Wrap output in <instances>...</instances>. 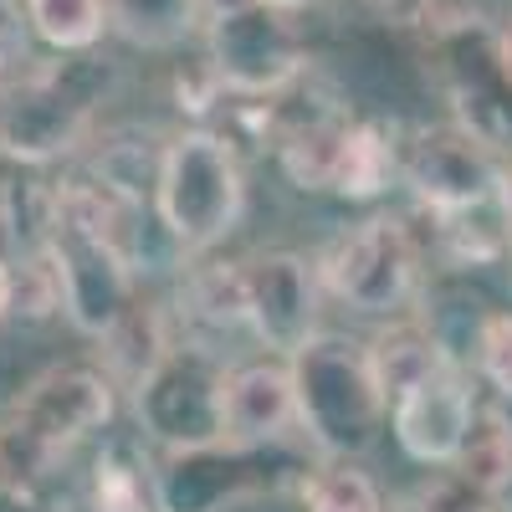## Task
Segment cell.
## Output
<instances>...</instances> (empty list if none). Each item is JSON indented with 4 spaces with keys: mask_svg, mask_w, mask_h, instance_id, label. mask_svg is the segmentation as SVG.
Here are the masks:
<instances>
[{
    "mask_svg": "<svg viewBox=\"0 0 512 512\" xmlns=\"http://www.w3.org/2000/svg\"><path fill=\"white\" fill-rule=\"evenodd\" d=\"M113 415V379L98 369H47L0 410V492H26L52 461Z\"/></svg>",
    "mask_w": 512,
    "mask_h": 512,
    "instance_id": "obj_1",
    "label": "cell"
},
{
    "mask_svg": "<svg viewBox=\"0 0 512 512\" xmlns=\"http://www.w3.org/2000/svg\"><path fill=\"white\" fill-rule=\"evenodd\" d=\"M287 369H292V395H297V425L323 456L354 461L379 441L390 400L374 384L364 349H354L349 338L313 333L287 359Z\"/></svg>",
    "mask_w": 512,
    "mask_h": 512,
    "instance_id": "obj_2",
    "label": "cell"
},
{
    "mask_svg": "<svg viewBox=\"0 0 512 512\" xmlns=\"http://www.w3.org/2000/svg\"><path fill=\"white\" fill-rule=\"evenodd\" d=\"M241 200L246 185H241V159L231 139L210 134V128H185V134L164 144L154 205H159V226L185 251L216 246L241 221Z\"/></svg>",
    "mask_w": 512,
    "mask_h": 512,
    "instance_id": "obj_3",
    "label": "cell"
},
{
    "mask_svg": "<svg viewBox=\"0 0 512 512\" xmlns=\"http://www.w3.org/2000/svg\"><path fill=\"white\" fill-rule=\"evenodd\" d=\"M292 472H303L282 441H205V446H180L159 451L149 466V487L159 512H226L251 497L277 492Z\"/></svg>",
    "mask_w": 512,
    "mask_h": 512,
    "instance_id": "obj_4",
    "label": "cell"
},
{
    "mask_svg": "<svg viewBox=\"0 0 512 512\" xmlns=\"http://www.w3.org/2000/svg\"><path fill=\"white\" fill-rule=\"evenodd\" d=\"M226 379H231V369L210 349L169 344V354L134 390L139 425L164 451L221 441L226 436Z\"/></svg>",
    "mask_w": 512,
    "mask_h": 512,
    "instance_id": "obj_5",
    "label": "cell"
},
{
    "mask_svg": "<svg viewBox=\"0 0 512 512\" xmlns=\"http://www.w3.org/2000/svg\"><path fill=\"white\" fill-rule=\"evenodd\" d=\"M292 11H277L267 0L221 16V21H205V52H210V77L216 88L236 93V98H277L287 93L308 67V47L297 26L287 21Z\"/></svg>",
    "mask_w": 512,
    "mask_h": 512,
    "instance_id": "obj_6",
    "label": "cell"
},
{
    "mask_svg": "<svg viewBox=\"0 0 512 512\" xmlns=\"http://www.w3.org/2000/svg\"><path fill=\"white\" fill-rule=\"evenodd\" d=\"M93 128V93L62 67H36L0 88V154L16 164H52Z\"/></svg>",
    "mask_w": 512,
    "mask_h": 512,
    "instance_id": "obj_7",
    "label": "cell"
},
{
    "mask_svg": "<svg viewBox=\"0 0 512 512\" xmlns=\"http://www.w3.org/2000/svg\"><path fill=\"white\" fill-rule=\"evenodd\" d=\"M400 175L431 216H456V210H477L507 195V175L497 169L492 149L461 123L420 128L400 154Z\"/></svg>",
    "mask_w": 512,
    "mask_h": 512,
    "instance_id": "obj_8",
    "label": "cell"
},
{
    "mask_svg": "<svg viewBox=\"0 0 512 512\" xmlns=\"http://www.w3.org/2000/svg\"><path fill=\"white\" fill-rule=\"evenodd\" d=\"M47 256L57 262L62 277V313L72 318L77 333L103 338L128 308L134 297V267L118 256V246H108L98 231L62 221L52 210V236H47Z\"/></svg>",
    "mask_w": 512,
    "mask_h": 512,
    "instance_id": "obj_9",
    "label": "cell"
},
{
    "mask_svg": "<svg viewBox=\"0 0 512 512\" xmlns=\"http://www.w3.org/2000/svg\"><path fill=\"white\" fill-rule=\"evenodd\" d=\"M446 88L466 134L487 149H512V41L456 26L446 36Z\"/></svg>",
    "mask_w": 512,
    "mask_h": 512,
    "instance_id": "obj_10",
    "label": "cell"
},
{
    "mask_svg": "<svg viewBox=\"0 0 512 512\" xmlns=\"http://www.w3.org/2000/svg\"><path fill=\"white\" fill-rule=\"evenodd\" d=\"M328 287L359 313H390L415 287V241L400 216H374L328 251Z\"/></svg>",
    "mask_w": 512,
    "mask_h": 512,
    "instance_id": "obj_11",
    "label": "cell"
},
{
    "mask_svg": "<svg viewBox=\"0 0 512 512\" xmlns=\"http://www.w3.org/2000/svg\"><path fill=\"white\" fill-rule=\"evenodd\" d=\"M241 282H246V323L277 354H297L313 338L318 323V292H313V272L303 256L292 251H262L241 262Z\"/></svg>",
    "mask_w": 512,
    "mask_h": 512,
    "instance_id": "obj_12",
    "label": "cell"
},
{
    "mask_svg": "<svg viewBox=\"0 0 512 512\" xmlns=\"http://www.w3.org/2000/svg\"><path fill=\"white\" fill-rule=\"evenodd\" d=\"M395 441L405 446L410 461L420 466H451L466 431H472V420H477V400L472 390H466V379L461 369H441L431 379H420L415 390H405L395 400Z\"/></svg>",
    "mask_w": 512,
    "mask_h": 512,
    "instance_id": "obj_13",
    "label": "cell"
},
{
    "mask_svg": "<svg viewBox=\"0 0 512 512\" xmlns=\"http://www.w3.org/2000/svg\"><path fill=\"white\" fill-rule=\"evenodd\" d=\"M297 425V395L287 364H246L226 379V436L231 441H287Z\"/></svg>",
    "mask_w": 512,
    "mask_h": 512,
    "instance_id": "obj_14",
    "label": "cell"
},
{
    "mask_svg": "<svg viewBox=\"0 0 512 512\" xmlns=\"http://www.w3.org/2000/svg\"><path fill=\"white\" fill-rule=\"evenodd\" d=\"M369 369H374V384L384 390V400H400L405 390H415L420 379H431L441 369L456 364V354L446 349V338L431 328V323H390L384 333H374V344L364 349Z\"/></svg>",
    "mask_w": 512,
    "mask_h": 512,
    "instance_id": "obj_15",
    "label": "cell"
},
{
    "mask_svg": "<svg viewBox=\"0 0 512 512\" xmlns=\"http://www.w3.org/2000/svg\"><path fill=\"white\" fill-rule=\"evenodd\" d=\"M200 0H108V26L144 52H169L200 26Z\"/></svg>",
    "mask_w": 512,
    "mask_h": 512,
    "instance_id": "obj_16",
    "label": "cell"
},
{
    "mask_svg": "<svg viewBox=\"0 0 512 512\" xmlns=\"http://www.w3.org/2000/svg\"><path fill=\"white\" fill-rule=\"evenodd\" d=\"M98 344H103V359H108V379L128 384V390H139L144 374L169 354V333H164L159 308L134 303V308H128V313L98 338Z\"/></svg>",
    "mask_w": 512,
    "mask_h": 512,
    "instance_id": "obj_17",
    "label": "cell"
},
{
    "mask_svg": "<svg viewBox=\"0 0 512 512\" xmlns=\"http://www.w3.org/2000/svg\"><path fill=\"white\" fill-rule=\"evenodd\" d=\"M451 472L466 477L472 487H482L487 497H502L512 482V420L502 410H477L472 431H466Z\"/></svg>",
    "mask_w": 512,
    "mask_h": 512,
    "instance_id": "obj_18",
    "label": "cell"
},
{
    "mask_svg": "<svg viewBox=\"0 0 512 512\" xmlns=\"http://www.w3.org/2000/svg\"><path fill=\"white\" fill-rule=\"evenodd\" d=\"M390 169L395 154L384 144V134L374 123H349L344 128V144H338V164H333V190L349 195V200H369L390 185Z\"/></svg>",
    "mask_w": 512,
    "mask_h": 512,
    "instance_id": "obj_19",
    "label": "cell"
},
{
    "mask_svg": "<svg viewBox=\"0 0 512 512\" xmlns=\"http://www.w3.org/2000/svg\"><path fill=\"white\" fill-rule=\"evenodd\" d=\"M26 21L57 52H88L108 31V0H26Z\"/></svg>",
    "mask_w": 512,
    "mask_h": 512,
    "instance_id": "obj_20",
    "label": "cell"
},
{
    "mask_svg": "<svg viewBox=\"0 0 512 512\" xmlns=\"http://www.w3.org/2000/svg\"><path fill=\"white\" fill-rule=\"evenodd\" d=\"M149 466H139L123 446L98 456V477H93V512H159L154 492L144 497Z\"/></svg>",
    "mask_w": 512,
    "mask_h": 512,
    "instance_id": "obj_21",
    "label": "cell"
},
{
    "mask_svg": "<svg viewBox=\"0 0 512 512\" xmlns=\"http://www.w3.org/2000/svg\"><path fill=\"white\" fill-rule=\"evenodd\" d=\"M308 512H384V502L354 461H328L308 477Z\"/></svg>",
    "mask_w": 512,
    "mask_h": 512,
    "instance_id": "obj_22",
    "label": "cell"
},
{
    "mask_svg": "<svg viewBox=\"0 0 512 512\" xmlns=\"http://www.w3.org/2000/svg\"><path fill=\"white\" fill-rule=\"evenodd\" d=\"M190 303H195V313H205L216 328L246 323V282H241V267H221L216 262V267L195 272Z\"/></svg>",
    "mask_w": 512,
    "mask_h": 512,
    "instance_id": "obj_23",
    "label": "cell"
},
{
    "mask_svg": "<svg viewBox=\"0 0 512 512\" xmlns=\"http://www.w3.org/2000/svg\"><path fill=\"white\" fill-rule=\"evenodd\" d=\"M477 369L497 395L512 400V313H487L477 328Z\"/></svg>",
    "mask_w": 512,
    "mask_h": 512,
    "instance_id": "obj_24",
    "label": "cell"
},
{
    "mask_svg": "<svg viewBox=\"0 0 512 512\" xmlns=\"http://www.w3.org/2000/svg\"><path fill=\"white\" fill-rule=\"evenodd\" d=\"M492 502H497V497H487L482 487H472L466 477L446 472L441 482H431V487H420V492H415L410 512H487Z\"/></svg>",
    "mask_w": 512,
    "mask_h": 512,
    "instance_id": "obj_25",
    "label": "cell"
},
{
    "mask_svg": "<svg viewBox=\"0 0 512 512\" xmlns=\"http://www.w3.org/2000/svg\"><path fill=\"white\" fill-rule=\"evenodd\" d=\"M364 6L379 16V21H390V26H420V21H431L441 0H364Z\"/></svg>",
    "mask_w": 512,
    "mask_h": 512,
    "instance_id": "obj_26",
    "label": "cell"
},
{
    "mask_svg": "<svg viewBox=\"0 0 512 512\" xmlns=\"http://www.w3.org/2000/svg\"><path fill=\"white\" fill-rule=\"evenodd\" d=\"M246 6H256V0H200V16L205 21H221V16H236Z\"/></svg>",
    "mask_w": 512,
    "mask_h": 512,
    "instance_id": "obj_27",
    "label": "cell"
},
{
    "mask_svg": "<svg viewBox=\"0 0 512 512\" xmlns=\"http://www.w3.org/2000/svg\"><path fill=\"white\" fill-rule=\"evenodd\" d=\"M0 318H11V262H0Z\"/></svg>",
    "mask_w": 512,
    "mask_h": 512,
    "instance_id": "obj_28",
    "label": "cell"
},
{
    "mask_svg": "<svg viewBox=\"0 0 512 512\" xmlns=\"http://www.w3.org/2000/svg\"><path fill=\"white\" fill-rule=\"evenodd\" d=\"M267 6H277V11H303V6H313V0H267Z\"/></svg>",
    "mask_w": 512,
    "mask_h": 512,
    "instance_id": "obj_29",
    "label": "cell"
},
{
    "mask_svg": "<svg viewBox=\"0 0 512 512\" xmlns=\"http://www.w3.org/2000/svg\"><path fill=\"white\" fill-rule=\"evenodd\" d=\"M487 512H512V507H507V502H492V507H487Z\"/></svg>",
    "mask_w": 512,
    "mask_h": 512,
    "instance_id": "obj_30",
    "label": "cell"
},
{
    "mask_svg": "<svg viewBox=\"0 0 512 512\" xmlns=\"http://www.w3.org/2000/svg\"><path fill=\"white\" fill-rule=\"evenodd\" d=\"M507 200H512V175H507Z\"/></svg>",
    "mask_w": 512,
    "mask_h": 512,
    "instance_id": "obj_31",
    "label": "cell"
}]
</instances>
